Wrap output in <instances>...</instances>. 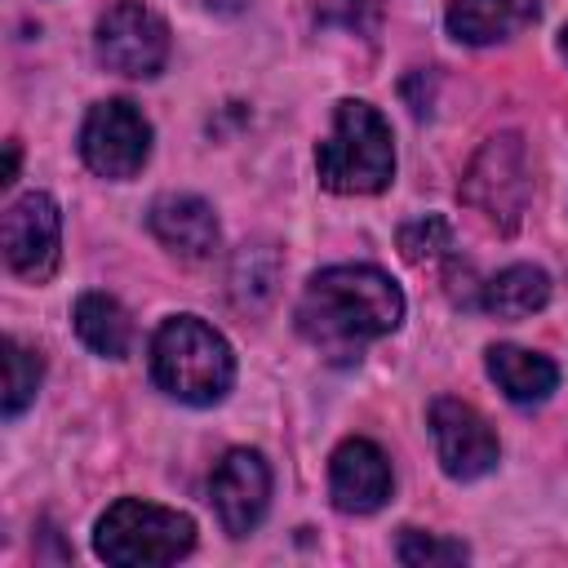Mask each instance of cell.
<instances>
[{"instance_id": "obj_5", "label": "cell", "mask_w": 568, "mask_h": 568, "mask_svg": "<svg viewBox=\"0 0 568 568\" xmlns=\"http://www.w3.org/2000/svg\"><path fill=\"white\" fill-rule=\"evenodd\" d=\"M528 195H532V178H528L524 138L519 133L488 138L462 178V204H470L488 226L515 231L528 209Z\"/></svg>"}, {"instance_id": "obj_3", "label": "cell", "mask_w": 568, "mask_h": 568, "mask_svg": "<svg viewBox=\"0 0 568 568\" xmlns=\"http://www.w3.org/2000/svg\"><path fill=\"white\" fill-rule=\"evenodd\" d=\"M320 182L337 195H377L395 178V146L390 124L377 106L359 98H342L333 111L328 138L315 146Z\"/></svg>"}, {"instance_id": "obj_10", "label": "cell", "mask_w": 568, "mask_h": 568, "mask_svg": "<svg viewBox=\"0 0 568 568\" xmlns=\"http://www.w3.org/2000/svg\"><path fill=\"white\" fill-rule=\"evenodd\" d=\"M209 497H213V510H217L222 528L231 537H248L262 524L266 501H271V466H266V457L257 448H231L213 470Z\"/></svg>"}, {"instance_id": "obj_12", "label": "cell", "mask_w": 568, "mask_h": 568, "mask_svg": "<svg viewBox=\"0 0 568 568\" xmlns=\"http://www.w3.org/2000/svg\"><path fill=\"white\" fill-rule=\"evenodd\" d=\"M146 226L169 253L191 257V262L209 257L217 248V235H222L213 209L200 195H160L146 213Z\"/></svg>"}, {"instance_id": "obj_19", "label": "cell", "mask_w": 568, "mask_h": 568, "mask_svg": "<svg viewBox=\"0 0 568 568\" xmlns=\"http://www.w3.org/2000/svg\"><path fill=\"white\" fill-rule=\"evenodd\" d=\"M399 564L408 568H426V564H466L470 550L462 541H448V537H426L417 528H404L399 532V546H395Z\"/></svg>"}, {"instance_id": "obj_16", "label": "cell", "mask_w": 568, "mask_h": 568, "mask_svg": "<svg viewBox=\"0 0 568 568\" xmlns=\"http://www.w3.org/2000/svg\"><path fill=\"white\" fill-rule=\"evenodd\" d=\"M546 302H550V280L541 266H506L479 293V306L497 320H524Z\"/></svg>"}, {"instance_id": "obj_9", "label": "cell", "mask_w": 568, "mask_h": 568, "mask_svg": "<svg viewBox=\"0 0 568 568\" xmlns=\"http://www.w3.org/2000/svg\"><path fill=\"white\" fill-rule=\"evenodd\" d=\"M430 435L448 479H479L497 466V435L488 417L466 399L439 395L430 404Z\"/></svg>"}, {"instance_id": "obj_4", "label": "cell", "mask_w": 568, "mask_h": 568, "mask_svg": "<svg viewBox=\"0 0 568 568\" xmlns=\"http://www.w3.org/2000/svg\"><path fill=\"white\" fill-rule=\"evenodd\" d=\"M195 546V524L182 510L120 497L106 506V515L93 528V550L98 559L115 568H155V564H178Z\"/></svg>"}, {"instance_id": "obj_24", "label": "cell", "mask_w": 568, "mask_h": 568, "mask_svg": "<svg viewBox=\"0 0 568 568\" xmlns=\"http://www.w3.org/2000/svg\"><path fill=\"white\" fill-rule=\"evenodd\" d=\"M559 49H564V58H568V27H564V36H559Z\"/></svg>"}, {"instance_id": "obj_22", "label": "cell", "mask_w": 568, "mask_h": 568, "mask_svg": "<svg viewBox=\"0 0 568 568\" xmlns=\"http://www.w3.org/2000/svg\"><path fill=\"white\" fill-rule=\"evenodd\" d=\"M13 178H18V142L4 146V173H0V186H9Z\"/></svg>"}, {"instance_id": "obj_18", "label": "cell", "mask_w": 568, "mask_h": 568, "mask_svg": "<svg viewBox=\"0 0 568 568\" xmlns=\"http://www.w3.org/2000/svg\"><path fill=\"white\" fill-rule=\"evenodd\" d=\"M40 377H44V364L36 351H27L22 342L4 337V417H18L36 390H40Z\"/></svg>"}, {"instance_id": "obj_11", "label": "cell", "mask_w": 568, "mask_h": 568, "mask_svg": "<svg viewBox=\"0 0 568 568\" xmlns=\"http://www.w3.org/2000/svg\"><path fill=\"white\" fill-rule=\"evenodd\" d=\"M328 497L342 515H373L390 497V462L373 439H342L328 457Z\"/></svg>"}, {"instance_id": "obj_2", "label": "cell", "mask_w": 568, "mask_h": 568, "mask_svg": "<svg viewBox=\"0 0 568 568\" xmlns=\"http://www.w3.org/2000/svg\"><path fill=\"white\" fill-rule=\"evenodd\" d=\"M151 377L164 395L209 408L235 382V355L226 337L200 315H169L151 337Z\"/></svg>"}, {"instance_id": "obj_7", "label": "cell", "mask_w": 568, "mask_h": 568, "mask_svg": "<svg viewBox=\"0 0 568 568\" xmlns=\"http://www.w3.org/2000/svg\"><path fill=\"white\" fill-rule=\"evenodd\" d=\"M80 155L98 178H111V182L133 178L151 155L146 115L124 98H106V102L89 106V115L80 124Z\"/></svg>"}, {"instance_id": "obj_13", "label": "cell", "mask_w": 568, "mask_h": 568, "mask_svg": "<svg viewBox=\"0 0 568 568\" xmlns=\"http://www.w3.org/2000/svg\"><path fill=\"white\" fill-rule=\"evenodd\" d=\"M541 0H448V36L462 44H497L537 18Z\"/></svg>"}, {"instance_id": "obj_23", "label": "cell", "mask_w": 568, "mask_h": 568, "mask_svg": "<svg viewBox=\"0 0 568 568\" xmlns=\"http://www.w3.org/2000/svg\"><path fill=\"white\" fill-rule=\"evenodd\" d=\"M209 9H217V13H235V9H244V0H204Z\"/></svg>"}, {"instance_id": "obj_21", "label": "cell", "mask_w": 568, "mask_h": 568, "mask_svg": "<svg viewBox=\"0 0 568 568\" xmlns=\"http://www.w3.org/2000/svg\"><path fill=\"white\" fill-rule=\"evenodd\" d=\"M337 9H342V22H346V27H364L359 13L368 9V0H328V4H324V18H333Z\"/></svg>"}, {"instance_id": "obj_14", "label": "cell", "mask_w": 568, "mask_h": 568, "mask_svg": "<svg viewBox=\"0 0 568 568\" xmlns=\"http://www.w3.org/2000/svg\"><path fill=\"white\" fill-rule=\"evenodd\" d=\"M488 377L510 404H546L559 386V368L550 355L528 351V346H488Z\"/></svg>"}, {"instance_id": "obj_6", "label": "cell", "mask_w": 568, "mask_h": 568, "mask_svg": "<svg viewBox=\"0 0 568 568\" xmlns=\"http://www.w3.org/2000/svg\"><path fill=\"white\" fill-rule=\"evenodd\" d=\"M93 53L106 71L129 80H151L169 62V27L142 0H115L93 31Z\"/></svg>"}, {"instance_id": "obj_15", "label": "cell", "mask_w": 568, "mask_h": 568, "mask_svg": "<svg viewBox=\"0 0 568 568\" xmlns=\"http://www.w3.org/2000/svg\"><path fill=\"white\" fill-rule=\"evenodd\" d=\"M75 333L102 359H124L129 346H133V324H129L124 306L115 297H106V293H80V302H75Z\"/></svg>"}, {"instance_id": "obj_17", "label": "cell", "mask_w": 568, "mask_h": 568, "mask_svg": "<svg viewBox=\"0 0 568 568\" xmlns=\"http://www.w3.org/2000/svg\"><path fill=\"white\" fill-rule=\"evenodd\" d=\"M275 275H280L275 248H266V244H244L240 257H235V271H231L235 302H240V306H262V302L275 293Z\"/></svg>"}, {"instance_id": "obj_8", "label": "cell", "mask_w": 568, "mask_h": 568, "mask_svg": "<svg viewBox=\"0 0 568 568\" xmlns=\"http://www.w3.org/2000/svg\"><path fill=\"white\" fill-rule=\"evenodd\" d=\"M0 248H4V262L13 275L44 284L53 275L58 248H62V213H58L53 195L31 191V195L13 200L0 222Z\"/></svg>"}, {"instance_id": "obj_20", "label": "cell", "mask_w": 568, "mask_h": 568, "mask_svg": "<svg viewBox=\"0 0 568 568\" xmlns=\"http://www.w3.org/2000/svg\"><path fill=\"white\" fill-rule=\"evenodd\" d=\"M399 248H404L408 262H435V257H444L453 248V231H448L444 217L426 213V217H417V222H408L399 231Z\"/></svg>"}, {"instance_id": "obj_1", "label": "cell", "mask_w": 568, "mask_h": 568, "mask_svg": "<svg viewBox=\"0 0 568 568\" xmlns=\"http://www.w3.org/2000/svg\"><path fill=\"white\" fill-rule=\"evenodd\" d=\"M399 320L404 293L377 266H328L311 275L297 302V333L333 364L359 359L364 346L395 333Z\"/></svg>"}]
</instances>
